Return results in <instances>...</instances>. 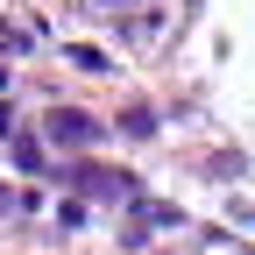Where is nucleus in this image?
<instances>
[{"label": "nucleus", "mask_w": 255, "mask_h": 255, "mask_svg": "<svg viewBox=\"0 0 255 255\" xmlns=\"http://www.w3.org/2000/svg\"><path fill=\"white\" fill-rule=\"evenodd\" d=\"M7 206H14V191H0V213H7Z\"/></svg>", "instance_id": "nucleus-2"}, {"label": "nucleus", "mask_w": 255, "mask_h": 255, "mask_svg": "<svg viewBox=\"0 0 255 255\" xmlns=\"http://www.w3.org/2000/svg\"><path fill=\"white\" fill-rule=\"evenodd\" d=\"M43 135L78 149V142H100V121H92V114H78V107H50V114H43Z\"/></svg>", "instance_id": "nucleus-1"}]
</instances>
